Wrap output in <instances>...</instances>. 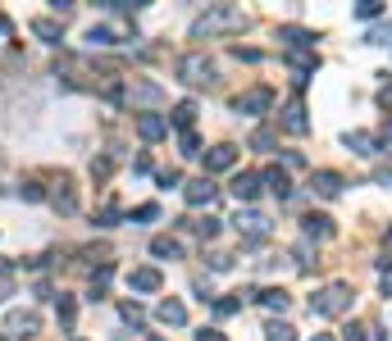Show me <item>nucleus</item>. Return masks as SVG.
Instances as JSON below:
<instances>
[{
  "mask_svg": "<svg viewBox=\"0 0 392 341\" xmlns=\"http://www.w3.org/2000/svg\"><path fill=\"white\" fill-rule=\"evenodd\" d=\"M388 250H392V228H388Z\"/></svg>",
  "mask_w": 392,
  "mask_h": 341,
  "instance_id": "obj_47",
  "label": "nucleus"
},
{
  "mask_svg": "<svg viewBox=\"0 0 392 341\" xmlns=\"http://www.w3.org/2000/svg\"><path fill=\"white\" fill-rule=\"evenodd\" d=\"M0 37H9V18L5 14H0Z\"/></svg>",
  "mask_w": 392,
  "mask_h": 341,
  "instance_id": "obj_43",
  "label": "nucleus"
},
{
  "mask_svg": "<svg viewBox=\"0 0 392 341\" xmlns=\"http://www.w3.org/2000/svg\"><path fill=\"white\" fill-rule=\"evenodd\" d=\"M151 255L156 259H183V246L174 237H151Z\"/></svg>",
  "mask_w": 392,
  "mask_h": 341,
  "instance_id": "obj_21",
  "label": "nucleus"
},
{
  "mask_svg": "<svg viewBox=\"0 0 392 341\" xmlns=\"http://www.w3.org/2000/svg\"><path fill=\"white\" fill-rule=\"evenodd\" d=\"M37 328H42L37 309H14V314L5 319V337H9V341H18V337H37Z\"/></svg>",
  "mask_w": 392,
  "mask_h": 341,
  "instance_id": "obj_4",
  "label": "nucleus"
},
{
  "mask_svg": "<svg viewBox=\"0 0 392 341\" xmlns=\"http://www.w3.org/2000/svg\"><path fill=\"white\" fill-rule=\"evenodd\" d=\"M128 101H146V105H156V101H160V86H151V82H132V86H128Z\"/></svg>",
  "mask_w": 392,
  "mask_h": 341,
  "instance_id": "obj_26",
  "label": "nucleus"
},
{
  "mask_svg": "<svg viewBox=\"0 0 392 341\" xmlns=\"http://www.w3.org/2000/svg\"><path fill=\"white\" fill-rule=\"evenodd\" d=\"M237 196V205H251L255 196H260V178H255V173H237L233 178V187H228Z\"/></svg>",
  "mask_w": 392,
  "mask_h": 341,
  "instance_id": "obj_11",
  "label": "nucleus"
},
{
  "mask_svg": "<svg viewBox=\"0 0 392 341\" xmlns=\"http://www.w3.org/2000/svg\"><path fill=\"white\" fill-rule=\"evenodd\" d=\"M388 141H392V123H388V132H384V146H388Z\"/></svg>",
  "mask_w": 392,
  "mask_h": 341,
  "instance_id": "obj_45",
  "label": "nucleus"
},
{
  "mask_svg": "<svg viewBox=\"0 0 392 341\" xmlns=\"http://www.w3.org/2000/svg\"><path fill=\"white\" fill-rule=\"evenodd\" d=\"M384 182H392V178H384Z\"/></svg>",
  "mask_w": 392,
  "mask_h": 341,
  "instance_id": "obj_49",
  "label": "nucleus"
},
{
  "mask_svg": "<svg viewBox=\"0 0 392 341\" xmlns=\"http://www.w3.org/2000/svg\"><path fill=\"white\" fill-rule=\"evenodd\" d=\"M156 319H160V323H174V328H183V323H187V309H183V300H174V296H169V300H160Z\"/></svg>",
  "mask_w": 392,
  "mask_h": 341,
  "instance_id": "obj_19",
  "label": "nucleus"
},
{
  "mask_svg": "<svg viewBox=\"0 0 392 341\" xmlns=\"http://www.w3.org/2000/svg\"><path fill=\"white\" fill-rule=\"evenodd\" d=\"M315 341H333V337H324V333H315Z\"/></svg>",
  "mask_w": 392,
  "mask_h": 341,
  "instance_id": "obj_46",
  "label": "nucleus"
},
{
  "mask_svg": "<svg viewBox=\"0 0 392 341\" xmlns=\"http://www.w3.org/2000/svg\"><path fill=\"white\" fill-rule=\"evenodd\" d=\"M183 228H192L196 237H206V241H210V237L219 232V219H196V223H192V219H183Z\"/></svg>",
  "mask_w": 392,
  "mask_h": 341,
  "instance_id": "obj_28",
  "label": "nucleus"
},
{
  "mask_svg": "<svg viewBox=\"0 0 392 341\" xmlns=\"http://www.w3.org/2000/svg\"><path fill=\"white\" fill-rule=\"evenodd\" d=\"M160 269H132V278H128V287L132 291H160Z\"/></svg>",
  "mask_w": 392,
  "mask_h": 341,
  "instance_id": "obj_20",
  "label": "nucleus"
},
{
  "mask_svg": "<svg viewBox=\"0 0 392 341\" xmlns=\"http://www.w3.org/2000/svg\"><path fill=\"white\" fill-rule=\"evenodd\" d=\"M73 314H78V309H73V296H60V323H64V333L73 328Z\"/></svg>",
  "mask_w": 392,
  "mask_h": 341,
  "instance_id": "obj_32",
  "label": "nucleus"
},
{
  "mask_svg": "<svg viewBox=\"0 0 392 341\" xmlns=\"http://www.w3.org/2000/svg\"><path fill=\"white\" fill-rule=\"evenodd\" d=\"M23 200H46V191L37 182H23Z\"/></svg>",
  "mask_w": 392,
  "mask_h": 341,
  "instance_id": "obj_38",
  "label": "nucleus"
},
{
  "mask_svg": "<svg viewBox=\"0 0 392 341\" xmlns=\"http://www.w3.org/2000/svg\"><path fill=\"white\" fill-rule=\"evenodd\" d=\"M178 182H183V178H178L174 169H165V173H160V187H178Z\"/></svg>",
  "mask_w": 392,
  "mask_h": 341,
  "instance_id": "obj_42",
  "label": "nucleus"
},
{
  "mask_svg": "<svg viewBox=\"0 0 392 341\" xmlns=\"http://www.w3.org/2000/svg\"><path fill=\"white\" fill-rule=\"evenodd\" d=\"M301 232H305L310 241H329V237H333V219H329V214H305V219H301Z\"/></svg>",
  "mask_w": 392,
  "mask_h": 341,
  "instance_id": "obj_10",
  "label": "nucleus"
},
{
  "mask_svg": "<svg viewBox=\"0 0 392 341\" xmlns=\"http://www.w3.org/2000/svg\"><path fill=\"white\" fill-rule=\"evenodd\" d=\"M251 146H255V150H270V146H274V132H270V128H260V132L251 136Z\"/></svg>",
  "mask_w": 392,
  "mask_h": 341,
  "instance_id": "obj_36",
  "label": "nucleus"
},
{
  "mask_svg": "<svg viewBox=\"0 0 392 341\" xmlns=\"http://www.w3.org/2000/svg\"><path fill=\"white\" fill-rule=\"evenodd\" d=\"M114 41H119V32H114V27H105V23L87 27V46H91V51H96V46H114Z\"/></svg>",
  "mask_w": 392,
  "mask_h": 341,
  "instance_id": "obj_24",
  "label": "nucleus"
},
{
  "mask_svg": "<svg viewBox=\"0 0 392 341\" xmlns=\"http://www.w3.org/2000/svg\"><path fill=\"white\" fill-rule=\"evenodd\" d=\"M51 205H55L60 214H73V210H78V196H73V182H69V178H60V182H55Z\"/></svg>",
  "mask_w": 392,
  "mask_h": 341,
  "instance_id": "obj_17",
  "label": "nucleus"
},
{
  "mask_svg": "<svg viewBox=\"0 0 392 341\" xmlns=\"http://www.w3.org/2000/svg\"><path fill=\"white\" fill-rule=\"evenodd\" d=\"M255 291L251 287H242V291H233V296H219V300H210V309H215L219 319H228V314H237V309H242V300H251Z\"/></svg>",
  "mask_w": 392,
  "mask_h": 341,
  "instance_id": "obj_13",
  "label": "nucleus"
},
{
  "mask_svg": "<svg viewBox=\"0 0 392 341\" xmlns=\"http://www.w3.org/2000/svg\"><path fill=\"white\" fill-rule=\"evenodd\" d=\"M288 68L296 73V86H305L315 77V68H320V55L315 51H288Z\"/></svg>",
  "mask_w": 392,
  "mask_h": 341,
  "instance_id": "obj_7",
  "label": "nucleus"
},
{
  "mask_svg": "<svg viewBox=\"0 0 392 341\" xmlns=\"http://www.w3.org/2000/svg\"><path fill=\"white\" fill-rule=\"evenodd\" d=\"M260 182H265V187H270L279 200H292V182H288V173H283V169H265Z\"/></svg>",
  "mask_w": 392,
  "mask_h": 341,
  "instance_id": "obj_18",
  "label": "nucleus"
},
{
  "mask_svg": "<svg viewBox=\"0 0 392 341\" xmlns=\"http://www.w3.org/2000/svg\"><path fill=\"white\" fill-rule=\"evenodd\" d=\"M215 191H219V187L206 178V173H201V178H192V182L183 187V196H187V205H210V200H215Z\"/></svg>",
  "mask_w": 392,
  "mask_h": 341,
  "instance_id": "obj_9",
  "label": "nucleus"
},
{
  "mask_svg": "<svg viewBox=\"0 0 392 341\" xmlns=\"http://www.w3.org/2000/svg\"><path fill=\"white\" fill-rule=\"evenodd\" d=\"M283 128L296 132V136L310 128V119H305V105H301V101H288V105H283Z\"/></svg>",
  "mask_w": 392,
  "mask_h": 341,
  "instance_id": "obj_16",
  "label": "nucleus"
},
{
  "mask_svg": "<svg viewBox=\"0 0 392 341\" xmlns=\"http://www.w3.org/2000/svg\"><path fill=\"white\" fill-rule=\"evenodd\" d=\"M196 341H228V337H224V333H215V328H201Z\"/></svg>",
  "mask_w": 392,
  "mask_h": 341,
  "instance_id": "obj_41",
  "label": "nucleus"
},
{
  "mask_svg": "<svg viewBox=\"0 0 392 341\" xmlns=\"http://www.w3.org/2000/svg\"><path fill=\"white\" fill-rule=\"evenodd\" d=\"M279 41L288 51H315V32H305V27H279Z\"/></svg>",
  "mask_w": 392,
  "mask_h": 341,
  "instance_id": "obj_15",
  "label": "nucleus"
},
{
  "mask_svg": "<svg viewBox=\"0 0 392 341\" xmlns=\"http://www.w3.org/2000/svg\"><path fill=\"white\" fill-rule=\"evenodd\" d=\"M260 305L270 309V314H283V309L292 305V296H288L283 287H270V291H260Z\"/></svg>",
  "mask_w": 392,
  "mask_h": 341,
  "instance_id": "obj_22",
  "label": "nucleus"
},
{
  "mask_svg": "<svg viewBox=\"0 0 392 341\" xmlns=\"http://www.w3.org/2000/svg\"><path fill=\"white\" fill-rule=\"evenodd\" d=\"M342 341H369V337H365V328L351 323V328H342Z\"/></svg>",
  "mask_w": 392,
  "mask_h": 341,
  "instance_id": "obj_39",
  "label": "nucleus"
},
{
  "mask_svg": "<svg viewBox=\"0 0 392 341\" xmlns=\"http://www.w3.org/2000/svg\"><path fill=\"white\" fill-rule=\"evenodd\" d=\"M351 296H356V291H351L347 282H329L320 296H310V309L320 319H338V314H347V309H351Z\"/></svg>",
  "mask_w": 392,
  "mask_h": 341,
  "instance_id": "obj_2",
  "label": "nucleus"
},
{
  "mask_svg": "<svg viewBox=\"0 0 392 341\" xmlns=\"http://www.w3.org/2000/svg\"><path fill=\"white\" fill-rule=\"evenodd\" d=\"M233 223H237V232H242L246 241H260V237H270V219H265L260 210H242Z\"/></svg>",
  "mask_w": 392,
  "mask_h": 341,
  "instance_id": "obj_5",
  "label": "nucleus"
},
{
  "mask_svg": "<svg viewBox=\"0 0 392 341\" xmlns=\"http://www.w3.org/2000/svg\"><path fill=\"white\" fill-rule=\"evenodd\" d=\"M310 191L324 196V200H333V196H342V178L333 169H320V173H310Z\"/></svg>",
  "mask_w": 392,
  "mask_h": 341,
  "instance_id": "obj_8",
  "label": "nucleus"
},
{
  "mask_svg": "<svg viewBox=\"0 0 392 341\" xmlns=\"http://www.w3.org/2000/svg\"><path fill=\"white\" fill-rule=\"evenodd\" d=\"M379 14H384L379 0H360V5H356V18H379Z\"/></svg>",
  "mask_w": 392,
  "mask_h": 341,
  "instance_id": "obj_34",
  "label": "nucleus"
},
{
  "mask_svg": "<svg viewBox=\"0 0 392 341\" xmlns=\"http://www.w3.org/2000/svg\"><path fill=\"white\" fill-rule=\"evenodd\" d=\"M119 219H123V214H119V205H114V200H105V205H101V214H96V228H114Z\"/></svg>",
  "mask_w": 392,
  "mask_h": 341,
  "instance_id": "obj_29",
  "label": "nucleus"
},
{
  "mask_svg": "<svg viewBox=\"0 0 392 341\" xmlns=\"http://www.w3.org/2000/svg\"><path fill=\"white\" fill-rule=\"evenodd\" d=\"M369 41H379V46H392V23H384L379 32H369Z\"/></svg>",
  "mask_w": 392,
  "mask_h": 341,
  "instance_id": "obj_37",
  "label": "nucleus"
},
{
  "mask_svg": "<svg viewBox=\"0 0 392 341\" xmlns=\"http://www.w3.org/2000/svg\"><path fill=\"white\" fill-rule=\"evenodd\" d=\"M178 77H183L187 86H210L215 82V64H210L206 55H183V60H178Z\"/></svg>",
  "mask_w": 392,
  "mask_h": 341,
  "instance_id": "obj_3",
  "label": "nucleus"
},
{
  "mask_svg": "<svg viewBox=\"0 0 392 341\" xmlns=\"http://www.w3.org/2000/svg\"><path fill=\"white\" fill-rule=\"evenodd\" d=\"M347 146L356 155H379V136H369V132H347Z\"/></svg>",
  "mask_w": 392,
  "mask_h": 341,
  "instance_id": "obj_23",
  "label": "nucleus"
},
{
  "mask_svg": "<svg viewBox=\"0 0 392 341\" xmlns=\"http://www.w3.org/2000/svg\"><path fill=\"white\" fill-rule=\"evenodd\" d=\"M91 178H110V160H91Z\"/></svg>",
  "mask_w": 392,
  "mask_h": 341,
  "instance_id": "obj_40",
  "label": "nucleus"
},
{
  "mask_svg": "<svg viewBox=\"0 0 392 341\" xmlns=\"http://www.w3.org/2000/svg\"><path fill=\"white\" fill-rule=\"evenodd\" d=\"M156 214H160V205H137V210H132V219H137V223H151Z\"/></svg>",
  "mask_w": 392,
  "mask_h": 341,
  "instance_id": "obj_35",
  "label": "nucleus"
},
{
  "mask_svg": "<svg viewBox=\"0 0 392 341\" xmlns=\"http://www.w3.org/2000/svg\"><path fill=\"white\" fill-rule=\"evenodd\" d=\"M270 105H274V91H270V86H251L246 96H237V101H233V110H237V114H265Z\"/></svg>",
  "mask_w": 392,
  "mask_h": 341,
  "instance_id": "obj_6",
  "label": "nucleus"
},
{
  "mask_svg": "<svg viewBox=\"0 0 392 341\" xmlns=\"http://www.w3.org/2000/svg\"><path fill=\"white\" fill-rule=\"evenodd\" d=\"M151 341H165V337H151Z\"/></svg>",
  "mask_w": 392,
  "mask_h": 341,
  "instance_id": "obj_48",
  "label": "nucleus"
},
{
  "mask_svg": "<svg viewBox=\"0 0 392 341\" xmlns=\"http://www.w3.org/2000/svg\"><path fill=\"white\" fill-rule=\"evenodd\" d=\"M192 119H196V105L183 101V105L174 110V119H169V123H174V128H183V132H192Z\"/></svg>",
  "mask_w": 392,
  "mask_h": 341,
  "instance_id": "obj_27",
  "label": "nucleus"
},
{
  "mask_svg": "<svg viewBox=\"0 0 392 341\" xmlns=\"http://www.w3.org/2000/svg\"><path fill=\"white\" fill-rule=\"evenodd\" d=\"M119 314H123V323H141V305H137V300H123Z\"/></svg>",
  "mask_w": 392,
  "mask_h": 341,
  "instance_id": "obj_33",
  "label": "nucleus"
},
{
  "mask_svg": "<svg viewBox=\"0 0 392 341\" xmlns=\"http://www.w3.org/2000/svg\"><path fill=\"white\" fill-rule=\"evenodd\" d=\"M246 27V14L237 5H215L192 23V37H215V32H242Z\"/></svg>",
  "mask_w": 392,
  "mask_h": 341,
  "instance_id": "obj_1",
  "label": "nucleus"
},
{
  "mask_svg": "<svg viewBox=\"0 0 392 341\" xmlns=\"http://www.w3.org/2000/svg\"><path fill=\"white\" fill-rule=\"evenodd\" d=\"M137 136H141V141H160V136H169V119H160V114H141V119H137Z\"/></svg>",
  "mask_w": 392,
  "mask_h": 341,
  "instance_id": "obj_12",
  "label": "nucleus"
},
{
  "mask_svg": "<svg viewBox=\"0 0 392 341\" xmlns=\"http://www.w3.org/2000/svg\"><path fill=\"white\" fill-rule=\"evenodd\" d=\"M9 291H14V287H9V282H0V300H5V296H9Z\"/></svg>",
  "mask_w": 392,
  "mask_h": 341,
  "instance_id": "obj_44",
  "label": "nucleus"
},
{
  "mask_svg": "<svg viewBox=\"0 0 392 341\" xmlns=\"http://www.w3.org/2000/svg\"><path fill=\"white\" fill-rule=\"evenodd\" d=\"M265 341H296V328L292 323H270L265 328Z\"/></svg>",
  "mask_w": 392,
  "mask_h": 341,
  "instance_id": "obj_30",
  "label": "nucleus"
},
{
  "mask_svg": "<svg viewBox=\"0 0 392 341\" xmlns=\"http://www.w3.org/2000/svg\"><path fill=\"white\" fill-rule=\"evenodd\" d=\"M233 164H237V150H233V146H215V150L206 155V178H210V173L233 169Z\"/></svg>",
  "mask_w": 392,
  "mask_h": 341,
  "instance_id": "obj_14",
  "label": "nucleus"
},
{
  "mask_svg": "<svg viewBox=\"0 0 392 341\" xmlns=\"http://www.w3.org/2000/svg\"><path fill=\"white\" fill-rule=\"evenodd\" d=\"M178 146H183L187 160H196V155H201V136L196 132H183V136H178Z\"/></svg>",
  "mask_w": 392,
  "mask_h": 341,
  "instance_id": "obj_31",
  "label": "nucleus"
},
{
  "mask_svg": "<svg viewBox=\"0 0 392 341\" xmlns=\"http://www.w3.org/2000/svg\"><path fill=\"white\" fill-rule=\"evenodd\" d=\"M32 32L42 37V41L60 46V23H55V18H32Z\"/></svg>",
  "mask_w": 392,
  "mask_h": 341,
  "instance_id": "obj_25",
  "label": "nucleus"
}]
</instances>
